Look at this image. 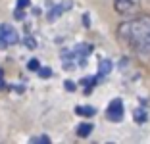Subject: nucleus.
<instances>
[{"mask_svg": "<svg viewBox=\"0 0 150 144\" xmlns=\"http://www.w3.org/2000/svg\"><path fill=\"white\" fill-rule=\"evenodd\" d=\"M119 39L141 54H150V19L137 18L119 27Z\"/></svg>", "mask_w": 150, "mask_h": 144, "instance_id": "nucleus-1", "label": "nucleus"}, {"mask_svg": "<svg viewBox=\"0 0 150 144\" xmlns=\"http://www.w3.org/2000/svg\"><path fill=\"white\" fill-rule=\"evenodd\" d=\"M19 40L18 31L13 29V25H8V23H2L0 25V48H8L12 44H16Z\"/></svg>", "mask_w": 150, "mask_h": 144, "instance_id": "nucleus-2", "label": "nucleus"}, {"mask_svg": "<svg viewBox=\"0 0 150 144\" xmlns=\"http://www.w3.org/2000/svg\"><path fill=\"white\" fill-rule=\"evenodd\" d=\"M106 117L110 119V121L117 123L123 119V102L119 100V98H114V100L110 102V106H108V112H106Z\"/></svg>", "mask_w": 150, "mask_h": 144, "instance_id": "nucleus-3", "label": "nucleus"}, {"mask_svg": "<svg viewBox=\"0 0 150 144\" xmlns=\"http://www.w3.org/2000/svg\"><path fill=\"white\" fill-rule=\"evenodd\" d=\"M71 8V2L67 0V2H62V4H56V6H52V10L48 12V19L50 21H54V19L58 18V16H62L66 10H69Z\"/></svg>", "mask_w": 150, "mask_h": 144, "instance_id": "nucleus-4", "label": "nucleus"}, {"mask_svg": "<svg viewBox=\"0 0 150 144\" xmlns=\"http://www.w3.org/2000/svg\"><path fill=\"white\" fill-rule=\"evenodd\" d=\"M115 8H117V12L127 13L135 10V2L133 0H115Z\"/></svg>", "mask_w": 150, "mask_h": 144, "instance_id": "nucleus-5", "label": "nucleus"}, {"mask_svg": "<svg viewBox=\"0 0 150 144\" xmlns=\"http://www.w3.org/2000/svg\"><path fill=\"white\" fill-rule=\"evenodd\" d=\"M75 112H77L79 115H85V117H91V115L96 114V109H94L93 106H77V108H75Z\"/></svg>", "mask_w": 150, "mask_h": 144, "instance_id": "nucleus-6", "label": "nucleus"}, {"mask_svg": "<svg viewBox=\"0 0 150 144\" xmlns=\"http://www.w3.org/2000/svg\"><path fill=\"white\" fill-rule=\"evenodd\" d=\"M93 129H94V127L91 125V123H81V125L77 127V135L85 138V136H88L91 133H93Z\"/></svg>", "mask_w": 150, "mask_h": 144, "instance_id": "nucleus-7", "label": "nucleus"}, {"mask_svg": "<svg viewBox=\"0 0 150 144\" xmlns=\"http://www.w3.org/2000/svg\"><path fill=\"white\" fill-rule=\"evenodd\" d=\"M112 71V61L110 60H102L100 61V71H98V77H104Z\"/></svg>", "mask_w": 150, "mask_h": 144, "instance_id": "nucleus-8", "label": "nucleus"}, {"mask_svg": "<svg viewBox=\"0 0 150 144\" xmlns=\"http://www.w3.org/2000/svg\"><path fill=\"white\" fill-rule=\"evenodd\" d=\"M33 142H50L48 136H39V138H33Z\"/></svg>", "mask_w": 150, "mask_h": 144, "instance_id": "nucleus-9", "label": "nucleus"}, {"mask_svg": "<svg viewBox=\"0 0 150 144\" xmlns=\"http://www.w3.org/2000/svg\"><path fill=\"white\" fill-rule=\"evenodd\" d=\"M29 66H31L29 69H33V71H35L37 67H39V61H37V60H31V61H29Z\"/></svg>", "mask_w": 150, "mask_h": 144, "instance_id": "nucleus-10", "label": "nucleus"}, {"mask_svg": "<svg viewBox=\"0 0 150 144\" xmlns=\"http://www.w3.org/2000/svg\"><path fill=\"white\" fill-rule=\"evenodd\" d=\"M29 6V0H19V8H27Z\"/></svg>", "mask_w": 150, "mask_h": 144, "instance_id": "nucleus-11", "label": "nucleus"}]
</instances>
